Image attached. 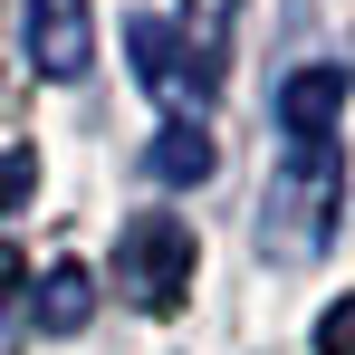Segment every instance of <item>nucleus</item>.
Listing matches in <instances>:
<instances>
[{"label":"nucleus","mask_w":355,"mask_h":355,"mask_svg":"<svg viewBox=\"0 0 355 355\" xmlns=\"http://www.w3.org/2000/svg\"><path fill=\"white\" fill-rule=\"evenodd\" d=\"M125 49H135V77H144L173 116H211V87H221V77H211L202 49H182V39H173V19L135 10V19H125Z\"/></svg>","instance_id":"nucleus-2"},{"label":"nucleus","mask_w":355,"mask_h":355,"mask_svg":"<svg viewBox=\"0 0 355 355\" xmlns=\"http://www.w3.org/2000/svg\"><path fill=\"white\" fill-rule=\"evenodd\" d=\"M29 288V259H19V250H10V240H0V307H10V297Z\"/></svg>","instance_id":"nucleus-8"},{"label":"nucleus","mask_w":355,"mask_h":355,"mask_svg":"<svg viewBox=\"0 0 355 355\" xmlns=\"http://www.w3.org/2000/svg\"><path fill=\"white\" fill-rule=\"evenodd\" d=\"M87 317H96V279H87L77 259H58V269L39 279V327H49V336H77Z\"/></svg>","instance_id":"nucleus-5"},{"label":"nucleus","mask_w":355,"mask_h":355,"mask_svg":"<svg viewBox=\"0 0 355 355\" xmlns=\"http://www.w3.org/2000/svg\"><path fill=\"white\" fill-rule=\"evenodd\" d=\"M29 67L58 77V87H77L96 67V10L87 0H29Z\"/></svg>","instance_id":"nucleus-3"},{"label":"nucleus","mask_w":355,"mask_h":355,"mask_svg":"<svg viewBox=\"0 0 355 355\" xmlns=\"http://www.w3.org/2000/svg\"><path fill=\"white\" fill-rule=\"evenodd\" d=\"M29 182H39V154H0V211H10Z\"/></svg>","instance_id":"nucleus-7"},{"label":"nucleus","mask_w":355,"mask_h":355,"mask_svg":"<svg viewBox=\"0 0 355 355\" xmlns=\"http://www.w3.org/2000/svg\"><path fill=\"white\" fill-rule=\"evenodd\" d=\"M192 269H202V250H192V221L182 211H135L116 231V288L144 317H173L182 297H192Z\"/></svg>","instance_id":"nucleus-1"},{"label":"nucleus","mask_w":355,"mask_h":355,"mask_svg":"<svg viewBox=\"0 0 355 355\" xmlns=\"http://www.w3.org/2000/svg\"><path fill=\"white\" fill-rule=\"evenodd\" d=\"M317 355H355V288L336 297L327 317H317Z\"/></svg>","instance_id":"nucleus-6"},{"label":"nucleus","mask_w":355,"mask_h":355,"mask_svg":"<svg viewBox=\"0 0 355 355\" xmlns=\"http://www.w3.org/2000/svg\"><path fill=\"white\" fill-rule=\"evenodd\" d=\"M211 164H221V144H211V135H202V125H164V135H154V144H144V173L154 182H211Z\"/></svg>","instance_id":"nucleus-4"}]
</instances>
